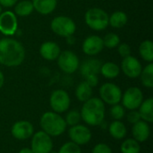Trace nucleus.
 Segmentation results:
<instances>
[{
	"label": "nucleus",
	"mask_w": 153,
	"mask_h": 153,
	"mask_svg": "<svg viewBox=\"0 0 153 153\" xmlns=\"http://www.w3.org/2000/svg\"><path fill=\"white\" fill-rule=\"evenodd\" d=\"M108 133L115 140H123L127 134V129L122 120H114L108 126Z\"/></svg>",
	"instance_id": "20"
},
{
	"label": "nucleus",
	"mask_w": 153,
	"mask_h": 153,
	"mask_svg": "<svg viewBox=\"0 0 153 153\" xmlns=\"http://www.w3.org/2000/svg\"><path fill=\"white\" fill-rule=\"evenodd\" d=\"M143 100V93L138 87L128 88L122 94V106L128 110H136Z\"/></svg>",
	"instance_id": "9"
},
{
	"label": "nucleus",
	"mask_w": 153,
	"mask_h": 153,
	"mask_svg": "<svg viewBox=\"0 0 153 153\" xmlns=\"http://www.w3.org/2000/svg\"><path fill=\"white\" fill-rule=\"evenodd\" d=\"M52 137L42 130L33 134L30 141V149L33 153H49L53 151Z\"/></svg>",
	"instance_id": "6"
},
{
	"label": "nucleus",
	"mask_w": 153,
	"mask_h": 153,
	"mask_svg": "<svg viewBox=\"0 0 153 153\" xmlns=\"http://www.w3.org/2000/svg\"><path fill=\"white\" fill-rule=\"evenodd\" d=\"M121 69L125 75L129 78L134 79L140 76L143 67L141 62L136 57L129 56L127 57L123 58L121 63Z\"/></svg>",
	"instance_id": "14"
},
{
	"label": "nucleus",
	"mask_w": 153,
	"mask_h": 153,
	"mask_svg": "<svg viewBox=\"0 0 153 153\" xmlns=\"http://www.w3.org/2000/svg\"><path fill=\"white\" fill-rule=\"evenodd\" d=\"M107 79H115L120 74L119 66L113 62H107L102 64L100 67V73Z\"/></svg>",
	"instance_id": "23"
},
{
	"label": "nucleus",
	"mask_w": 153,
	"mask_h": 153,
	"mask_svg": "<svg viewBox=\"0 0 153 153\" xmlns=\"http://www.w3.org/2000/svg\"><path fill=\"white\" fill-rule=\"evenodd\" d=\"M34 134L33 125L27 120H19L15 122L11 127L12 136L18 141H25L30 138Z\"/></svg>",
	"instance_id": "12"
},
{
	"label": "nucleus",
	"mask_w": 153,
	"mask_h": 153,
	"mask_svg": "<svg viewBox=\"0 0 153 153\" xmlns=\"http://www.w3.org/2000/svg\"><path fill=\"white\" fill-rule=\"evenodd\" d=\"M17 0H0V5L4 7H12L15 5Z\"/></svg>",
	"instance_id": "37"
},
{
	"label": "nucleus",
	"mask_w": 153,
	"mask_h": 153,
	"mask_svg": "<svg viewBox=\"0 0 153 153\" xmlns=\"http://www.w3.org/2000/svg\"><path fill=\"white\" fill-rule=\"evenodd\" d=\"M126 119L128 121V123L134 125L135 123H137L138 121L142 120L141 119V117H140V114L138 112V110H130V112L126 115Z\"/></svg>",
	"instance_id": "35"
},
{
	"label": "nucleus",
	"mask_w": 153,
	"mask_h": 153,
	"mask_svg": "<svg viewBox=\"0 0 153 153\" xmlns=\"http://www.w3.org/2000/svg\"><path fill=\"white\" fill-rule=\"evenodd\" d=\"M80 113L82 120L86 125L91 126H100L105 119V103L100 98L91 97L83 102Z\"/></svg>",
	"instance_id": "2"
},
{
	"label": "nucleus",
	"mask_w": 153,
	"mask_h": 153,
	"mask_svg": "<svg viewBox=\"0 0 153 153\" xmlns=\"http://www.w3.org/2000/svg\"><path fill=\"white\" fill-rule=\"evenodd\" d=\"M39 126L41 130L51 137L62 135L67 128L64 117L54 111H47L43 113L39 119Z\"/></svg>",
	"instance_id": "3"
},
{
	"label": "nucleus",
	"mask_w": 153,
	"mask_h": 153,
	"mask_svg": "<svg viewBox=\"0 0 153 153\" xmlns=\"http://www.w3.org/2000/svg\"><path fill=\"white\" fill-rule=\"evenodd\" d=\"M68 136L71 142L76 143L79 146H82L91 142L92 134L88 126L78 124L76 126H70L68 129Z\"/></svg>",
	"instance_id": "11"
},
{
	"label": "nucleus",
	"mask_w": 153,
	"mask_h": 153,
	"mask_svg": "<svg viewBox=\"0 0 153 153\" xmlns=\"http://www.w3.org/2000/svg\"><path fill=\"white\" fill-rule=\"evenodd\" d=\"M50 27L54 33L65 38L71 37L76 30L74 22L67 16H57L54 18Z\"/></svg>",
	"instance_id": "5"
},
{
	"label": "nucleus",
	"mask_w": 153,
	"mask_h": 153,
	"mask_svg": "<svg viewBox=\"0 0 153 153\" xmlns=\"http://www.w3.org/2000/svg\"><path fill=\"white\" fill-rule=\"evenodd\" d=\"M49 153H57V152H54V151H51Z\"/></svg>",
	"instance_id": "41"
},
{
	"label": "nucleus",
	"mask_w": 153,
	"mask_h": 153,
	"mask_svg": "<svg viewBox=\"0 0 153 153\" xmlns=\"http://www.w3.org/2000/svg\"><path fill=\"white\" fill-rule=\"evenodd\" d=\"M101 65H102V63L98 59L85 60L80 67L81 74L84 78L89 75H98L100 73Z\"/></svg>",
	"instance_id": "18"
},
{
	"label": "nucleus",
	"mask_w": 153,
	"mask_h": 153,
	"mask_svg": "<svg viewBox=\"0 0 153 153\" xmlns=\"http://www.w3.org/2000/svg\"><path fill=\"white\" fill-rule=\"evenodd\" d=\"M103 39L96 35L89 36L82 44V51L88 56H95L103 50Z\"/></svg>",
	"instance_id": "15"
},
{
	"label": "nucleus",
	"mask_w": 153,
	"mask_h": 153,
	"mask_svg": "<svg viewBox=\"0 0 153 153\" xmlns=\"http://www.w3.org/2000/svg\"><path fill=\"white\" fill-rule=\"evenodd\" d=\"M18 28V21L14 13L5 11L0 14V32L6 36L13 35Z\"/></svg>",
	"instance_id": "13"
},
{
	"label": "nucleus",
	"mask_w": 153,
	"mask_h": 153,
	"mask_svg": "<svg viewBox=\"0 0 153 153\" xmlns=\"http://www.w3.org/2000/svg\"><path fill=\"white\" fill-rule=\"evenodd\" d=\"M65 121L66 126H76L78 124H80L82 117H81V113L76 110V109H72L70 111H68L65 117Z\"/></svg>",
	"instance_id": "29"
},
{
	"label": "nucleus",
	"mask_w": 153,
	"mask_h": 153,
	"mask_svg": "<svg viewBox=\"0 0 153 153\" xmlns=\"http://www.w3.org/2000/svg\"><path fill=\"white\" fill-rule=\"evenodd\" d=\"M34 10L39 13L47 15L51 13L57 5V0H32Z\"/></svg>",
	"instance_id": "19"
},
{
	"label": "nucleus",
	"mask_w": 153,
	"mask_h": 153,
	"mask_svg": "<svg viewBox=\"0 0 153 153\" xmlns=\"http://www.w3.org/2000/svg\"><path fill=\"white\" fill-rule=\"evenodd\" d=\"M91 153H113V152L109 145L104 143H100L92 148Z\"/></svg>",
	"instance_id": "33"
},
{
	"label": "nucleus",
	"mask_w": 153,
	"mask_h": 153,
	"mask_svg": "<svg viewBox=\"0 0 153 153\" xmlns=\"http://www.w3.org/2000/svg\"><path fill=\"white\" fill-rule=\"evenodd\" d=\"M24 58L25 50L19 41L10 38L0 39V64L14 67L20 65Z\"/></svg>",
	"instance_id": "1"
},
{
	"label": "nucleus",
	"mask_w": 153,
	"mask_h": 153,
	"mask_svg": "<svg viewBox=\"0 0 153 153\" xmlns=\"http://www.w3.org/2000/svg\"><path fill=\"white\" fill-rule=\"evenodd\" d=\"M121 153H140L141 145L134 138H127L123 141L120 146Z\"/></svg>",
	"instance_id": "26"
},
{
	"label": "nucleus",
	"mask_w": 153,
	"mask_h": 153,
	"mask_svg": "<svg viewBox=\"0 0 153 153\" xmlns=\"http://www.w3.org/2000/svg\"><path fill=\"white\" fill-rule=\"evenodd\" d=\"M1 13H2V6L0 5V14H1Z\"/></svg>",
	"instance_id": "40"
},
{
	"label": "nucleus",
	"mask_w": 153,
	"mask_h": 153,
	"mask_svg": "<svg viewBox=\"0 0 153 153\" xmlns=\"http://www.w3.org/2000/svg\"><path fill=\"white\" fill-rule=\"evenodd\" d=\"M100 99L106 104L110 106L118 104L121 101L122 91L119 86L113 82H106L102 84L99 90Z\"/></svg>",
	"instance_id": "7"
},
{
	"label": "nucleus",
	"mask_w": 153,
	"mask_h": 153,
	"mask_svg": "<svg viewBox=\"0 0 153 153\" xmlns=\"http://www.w3.org/2000/svg\"><path fill=\"white\" fill-rule=\"evenodd\" d=\"M34 10L33 4L31 1L29 0H23L19 2L15 7H14V13L15 15L21 16V17H25L30 15L32 11Z\"/></svg>",
	"instance_id": "27"
},
{
	"label": "nucleus",
	"mask_w": 153,
	"mask_h": 153,
	"mask_svg": "<svg viewBox=\"0 0 153 153\" xmlns=\"http://www.w3.org/2000/svg\"><path fill=\"white\" fill-rule=\"evenodd\" d=\"M86 24L94 30H103L109 24V15L106 11L99 7H92L85 13Z\"/></svg>",
	"instance_id": "4"
},
{
	"label": "nucleus",
	"mask_w": 153,
	"mask_h": 153,
	"mask_svg": "<svg viewBox=\"0 0 153 153\" xmlns=\"http://www.w3.org/2000/svg\"><path fill=\"white\" fill-rule=\"evenodd\" d=\"M57 65L59 68L65 74H71L79 68L80 61L78 56L70 50H65L60 53L57 57Z\"/></svg>",
	"instance_id": "10"
},
{
	"label": "nucleus",
	"mask_w": 153,
	"mask_h": 153,
	"mask_svg": "<svg viewBox=\"0 0 153 153\" xmlns=\"http://www.w3.org/2000/svg\"><path fill=\"white\" fill-rule=\"evenodd\" d=\"M85 82L91 86V87H95L99 83V78L98 75H89L85 77Z\"/></svg>",
	"instance_id": "36"
},
{
	"label": "nucleus",
	"mask_w": 153,
	"mask_h": 153,
	"mask_svg": "<svg viewBox=\"0 0 153 153\" xmlns=\"http://www.w3.org/2000/svg\"><path fill=\"white\" fill-rule=\"evenodd\" d=\"M4 83V76L3 73L0 71V89L3 87Z\"/></svg>",
	"instance_id": "39"
},
{
	"label": "nucleus",
	"mask_w": 153,
	"mask_h": 153,
	"mask_svg": "<svg viewBox=\"0 0 153 153\" xmlns=\"http://www.w3.org/2000/svg\"><path fill=\"white\" fill-rule=\"evenodd\" d=\"M39 53L41 56L48 61H53L57 59L61 53L60 47L54 41H46L40 46Z\"/></svg>",
	"instance_id": "17"
},
{
	"label": "nucleus",
	"mask_w": 153,
	"mask_h": 153,
	"mask_svg": "<svg viewBox=\"0 0 153 153\" xmlns=\"http://www.w3.org/2000/svg\"><path fill=\"white\" fill-rule=\"evenodd\" d=\"M92 87H91L85 81L80 82L75 89L76 99L81 102H85L92 97Z\"/></svg>",
	"instance_id": "22"
},
{
	"label": "nucleus",
	"mask_w": 153,
	"mask_h": 153,
	"mask_svg": "<svg viewBox=\"0 0 153 153\" xmlns=\"http://www.w3.org/2000/svg\"><path fill=\"white\" fill-rule=\"evenodd\" d=\"M139 52L141 56L146 62L152 63L153 61V43L152 40L146 39L143 41L139 47Z\"/></svg>",
	"instance_id": "25"
},
{
	"label": "nucleus",
	"mask_w": 153,
	"mask_h": 153,
	"mask_svg": "<svg viewBox=\"0 0 153 153\" xmlns=\"http://www.w3.org/2000/svg\"><path fill=\"white\" fill-rule=\"evenodd\" d=\"M127 21H128V17L125 12L117 11V12H114L109 16L108 24H110V26L113 28L121 29L127 23Z\"/></svg>",
	"instance_id": "24"
},
{
	"label": "nucleus",
	"mask_w": 153,
	"mask_h": 153,
	"mask_svg": "<svg viewBox=\"0 0 153 153\" xmlns=\"http://www.w3.org/2000/svg\"><path fill=\"white\" fill-rule=\"evenodd\" d=\"M132 135L134 140L142 143L146 142L151 136V126L149 123L140 120L132 126Z\"/></svg>",
	"instance_id": "16"
},
{
	"label": "nucleus",
	"mask_w": 153,
	"mask_h": 153,
	"mask_svg": "<svg viewBox=\"0 0 153 153\" xmlns=\"http://www.w3.org/2000/svg\"><path fill=\"white\" fill-rule=\"evenodd\" d=\"M141 82L143 85L146 88L153 87V64L150 63L146 65L141 72Z\"/></svg>",
	"instance_id": "28"
},
{
	"label": "nucleus",
	"mask_w": 153,
	"mask_h": 153,
	"mask_svg": "<svg viewBox=\"0 0 153 153\" xmlns=\"http://www.w3.org/2000/svg\"><path fill=\"white\" fill-rule=\"evenodd\" d=\"M57 153H82V148L81 146L70 141L64 143L58 150Z\"/></svg>",
	"instance_id": "31"
},
{
	"label": "nucleus",
	"mask_w": 153,
	"mask_h": 153,
	"mask_svg": "<svg viewBox=\"0 0 153 153\" xmlns=\"http://www.w3.org/2000/svg\"><path fill=\"white\" fill-rule=\"evenodd\" d=\"M18 153H33L30 148H22L19 151Z\"/></svg>",
	"instance_id": "38"
},
{
	"label": "nucleus",
	"mask_w": 153,
	"mask_h": 153,
	"mask_svg": "<svg viewBox=\"0 0 153 153\" xmlns=\"http://www.w3.org/2000/svg\"><path fill=\"white\" fill-rule=\"evenodd\" d=\"M141 119L151 124L153 122V99L148 98L143 100L140 107L138 108Z\"/></svg>",
	"instance_id": "21"
},
{
	"label": "nucleus",
	"mask_w": 153,
	"mask_h": 153,
	"mask_svg": "<svg viewBox=\"0 0 153 153\" xmlns=\"http://www.w3.org/2000/svg\"><path fill=\"white\" fill-rule=\"evenodd\" d=\"M117 50H118L119 55L123 58L131 56V48H130V46L127 43H121V44H119L118 48H117Z\"/></svg>",
	"instance_id": "34"
},
{
	"label": "nucleus",
	"mask_w": 153,
	"mask_h": 153,
	"mask_svg": "<svg viewBox=\"0 0 153 153\" xmlns=\"http://www.w3.org/2000/svg\"><path fill=\"white\" fill-rule=\"evenodd\" d=\"M110 116L114 120H122L126 116V108L119 103L113 105L110 108Z\"/></svg>",
	"instance_id": "32"
},
{
	"label": "nucleus",
	"mask_w": 153,
	"mask_h": 153,
	"mask_svg": "<svg viewBox=\"0 0 153 153\" xmlns=\"http://www.w3.org/2000/svg\"><path fill=\"white\" fill-rule=\"evenodd\" d=\"M71 99L65 90L54 91L49 98V106L52 111L61 114L67 111L70 108Z\"/></svg>",
	"instance_id": "8"
},
{
	"label": "nucleus",
	"mask_w": 153,
	"mask_h": 153,
	"mask_svg": "<svg viewBox=\"0 0 153 153\" xmlns=\"http://www.w3.org/2000/svg\"><path fill=\"white\" fill-rule=\"evenodd\" d=\"M103 39V44L104 47L108 48H117L119 44H120V38L117 34L110 32L108 33Z\"/></svg>",
	"instance_id": "30"
}]
</instances>
